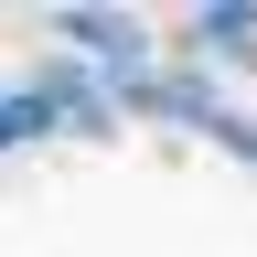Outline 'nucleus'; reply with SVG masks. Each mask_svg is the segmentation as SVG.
<instances>
[{"label": "nucleus", "instance_id": "f03ea898", "mask_svg": "<svg viewBox=\"0 0 257 257\" xmlns=\"http://www.w3.org/2000/svg\"><path fill=\"white\" fill-rule=\"evenodd\" d=\"M204 43H214V54H257V11H214Z\"/></svg>", "mask_w": 257, "mask_h": 257}, {"label": "nucleus", "instance_id": "f257e3e1", "mask_svg": "<svg viewBox=\"0 0 257 257\" xmlns=\"http://www.w3.org/2000/svg\"><path fill=\"white\" fill-rule=\"evenodd\" d=\"M64 43H86V54H107L118 75L140 64V22H118V11H64Z\"/></svg>", "mask_w": 257, "mask_h": 257}]
</instances>
